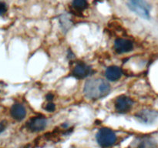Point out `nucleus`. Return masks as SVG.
Wrapping results in <instances>:
<instances>
[{
	"label": "nucleus",
	"instance_id": "f257e3e1",
	"mask_svg": "<svg viewBox=\"0 0 158 148\" xmlns=\"http://www.w3.org/2000/svg\"><path fill=\"white\" fill-rule=\"evenodd\" d=\"M110 92V85L107 81L101 78H94L88 80L83 87L85 97L90 100H98L103 98Z\"/></svg>",
	"mask_w": 158,
	"mask_h": 148
},
{
	"label": "nucleus",
	"instance_id": "f03ea898",
	"mask_svg": "<svg viewBox=\"0 0 158 148\" xmlns=\"http://www.w3.org/2000/svg\"><path fill=\"white\" fill-rule=\"evenodd\" d=\"M127 7L144 19L151 18V5L147 2V0H127Z\"/></svg>",
	"mask_w": 158,
	"mask_h": 148
},
{
	"label": "nucleus",
	"instance_id": "7ed1b4c3",
	"mask_svg": "<svg viewBox=\"0 0 158 148\" xmlns=\"http://www.w3.org/2000/svg\"><path fill=\"white\" fill-rule=\"evenodd\" d=\"M96 139L101 147L107 148L112 146L117 141V135L111 129L103 127L97 132Z\"/></svg>",
	"mask_w": 158,
	"mask_h": 148
},
{
	"label": "nucleus",
	"instance_id": "20e7f679",
	"mask_svg": "<svg viewBox=\"0 0 158 148\" xmlns=\"http://www.w3.org/2000/svg\"><path fill=\"white\" fill-rule=\"evenodd\" d=\"M133 100L125 95H121L117 98L115 101V109L117 113H125L131 110L133 106Z\"/></svg>",
	"mask_w": 158,
	"mask_h": 148
},
{
	"label": "nucleus",
	"instance_id": "39448f33",
	"mask_svg": "<svg viewBox=\"0 0 158 148\" xmlns=\"http://www.w3.org/2000/svg\"><path fill=\"white\" fill-rule=\"evenodd\" d=\"M47 120L44 117H34L26 123L28 130L31 132H40L46 128Z\"/></svg>",
	"mask_w": 158,
	"mask_h": 148
},
{
	"label": "nucleus",
	"instance_id": "423d86ee",
	"mask_svg": "<svg viewBox=\"0 0 158 148\" xmlns=\"http://www.w3.org/2000/svg\"><path fill=\"white\" fill-rule=\"evenodd\" d=\"M136 118L143 123H152L158 117V112L153 109H143L135 115Z\"/></svg>",
	"mask_w": 158,
	"mask_h": 148
},
{
	"label": "nucleus",
	"instance_id": "0eeeda50",
	"mask_svg": "<svg viewBox=\"0 0 158 148\" xmlns=\"http://www.w3.org/2000/svg\"><path fill=\"white\" fill-rule=\"evenodd\" d=\"M134 49V43L129 39L123 38H118L114 42V49L119 54L127 53Z\"/></svg>",
	"mask_w": 158,
	"mask_h": 148
},
{
	"label": "nucleus",
	"instance_id": "6e6552de",
	"mask_svg": "<svg viewBox=\"0 0 158 148\" xmlns=\"http://www.w3.org/2000/svg\"><path fill=\"white\" fill-rule=\"evenodd\" d=\"M92 72V69L89 66L83 62H79L73 68V76L77 79H84L89 76Z\"/></svg>",
	"mask_w": 158,
	"mask_h": 148
},
{
	"label": "nucleus",
	"instance_id": "1a4fd4ad",
	"mask_svg": "<svg viewBox=\"0 0 158 148\" xmlns=\"http://www.w3.org/2000/svg\"><path fill=\"white\" fill-rule=\"evenodd\" d=\"M10 113L12 118L17 121H21L26 117V109L23 105L20 103H15L11 107Z\"/></svg>",
	"mask_w": 158,
	"mask_h": 148
},
{
	"label": "nucleus",
	"instance_id": "9d476101",
	"mask_svg": "<svg viewBox=\"0 0 158 148\" xmlns=\"http://www.w3.org/2000/svg\"><path fill=\"white\" fill-rule=\"evenodd\" d=\"M122 75H123L122 69L117 66H109L105 72V76L107 80H110V81H117V80H120Z\"/></svg>",
	"mask_w": 158,
	"mask_h": 148
},
{
	"label": "nucleus",
	"instance_id": "9b49d317",
	"mask_svg": "<svg viewBox=\"0 0 158 148\" xmlns=\"http://www.w3.org/2000/svg\"><path fill=\"white\" fill-rule=\"evenodd\" d=\"M73 7L74 10H76L77 12H83L88 7L87 0H73Z\"/></svg>",
	"mask_w": 158,
	"mask_h": 148
},
{
	"label": "nucleus",
	"instance_id": "f8f14e48",
	"mask_svg": "<svg viewBox=\"0 0 158 148\" xmlns=\"http://www.w3.org/2000/svg\"><path fill=\"white\" fill-rule=\"evenodd\" d=\"M55 109L56 105L54 104V103H50V102H49V103L46 105V106H45V109H46V111H48V112H53V111L55 110Z\"/></svg>",
	"mask_w": 158,
	"mask_h": 148
},
{
	"label": "nucleus",
	"instance_id": "ddd939ff",
	"mask_svg": "<svg viewBox=\"0 0 158 148\" xmlns=\"http://www.w3.org/2000/svg\"><path fill=\"white\" fill-rule=\"evenodd\" d=\"M7 11V6L3 2H0V15L5 14Z\"/></svg>",
	"mask_w": 158,
	"mask_h": 148
},
{
	"label": "nucleus",
	"instance_id": "4468645a",
	"mask_svg": "<svg viewBox=\"0 0 158 148\" xmlns=\"http://www.w3.org/2000/svg\"><path fill=\"white\" fill-rule=\"evenodd\" d=\"M46 100H47L49 102V101H52V99L54 98L53 94H52V93H48L47 95H46Z\"/></svg>",
	"mask_w": 158,
	"mask_h": 148
},
{
	"label": "nucleus",
	"instance_id": "2eb2a0df",
	"mask_svg": "<svg viewBox=\"0 0 158 148\" xmlns=\"http://www.w3.org/2000/svg\"><path fill=\"white\" fill-rule=\"evenodd\" d=\"M5 128H6V123H5V122H1L0 123V134L4 130Z\"/></svg>",
	"mask_w": 158,
	"mask_h": 148
}]
</instances>
